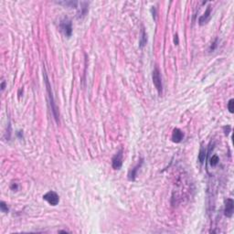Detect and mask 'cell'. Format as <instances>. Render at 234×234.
<instances>
[{
	"label": "cell",
	"mask_w": 234,
	"mask_h": 234,
	"mask_svg": "<svg viewBox=\"0 0 234 234\" xmlns=\"http://www.w3.org/2000/svg\"><path fill=\"white\" fill-rule=\"evenodd\" d=\"M44 79H45V83H46V87H47V91H48V93H49L50 104V108H51V111H52V113L54 116V119H55L57 124H60V113H58V109L57 105L55 103L54 97L52 94V91H51V86H50L49 78H48V76H47V73L45 71H44Z\"/></svg>",
	"instance_id": "1"
},
{
	"label": "cell",
	"mask_w": 234,
	"mask_h": 234,
	"mask_svg": "<svg viewBox=\"0 0 234 234\" xmlns=\"http://www.w3.org/2000/svg\"><path fill=\"white\" fill-rule=\"evenodd\" d=\"M152 79H153L154 85L158 92V94L161 95L163 92V83H162V77L161 73L157 67H156L153 71V74H152Z\"/></svg>",
	"instance_id": "2"
},
{
	"label": "cell",
	"mask_w": 234,
	"mask_h": 234,
	"mask_svg": "<svg viewBox=\"0 0 234 234\" xmlns=\"http://www.w3.org/2000/svg\"><path fill=\"white\" fill-rule=\"evenodd\" d=\"M60 28L62 33L67 38H69L72 35V23L69 18H63L60 23Z\"/></svg>",
	"instance_id": "3"
},
{
	"label": "cell",
	"mask_w": 234,
	"mask_h": 234,
	"mask_svg": "<svg viewBox=\"0 0 234 234\" xmlns=\"http://www.w3.org/2000/svg\"><path fill=\"white\" fill-rule=\"evenodd\" d=\"M43 198L51 206H57L60 202V197L55 192V191H49L47 192L44 196Z\"/></svg>",
	"instance_id": "4"
},
{
	"label": "cell",
	"mask_w": 234,
	"mask_h": 234,
	"mask_svg": "<svg viewBox=\"0 0 234 234\" xmlns=\"http://www.w3.org/2000/svg\"><path fill=\"white\" fill-rule=\"evenodd\" d=\"M123 153H124L123 149H120L112 159V166H113V168L115 170L120 169L123 166V156H124Z\"/></svg>",
	"instance_id": "5"
},
{
	"label": "cell",
	"mask_w": 234,
	"mask_h": 234,
	"mask_svg": "<svg viewBox=\"0 0 234 234\" xmlns=\"http://www.w3.org/2000/svg\"><path fill=\"white\" fill-rule=\"evenodd\" d=\"M234 211V201L232 198H227L225 201L224 214L227 218H231Z\"/></svg>",
	"instance_id": "6"
},
{
	"label": "cell",
	"mask_w": 234,
	"mask_h": 234,
	"mask_svg": "<svg viewBox=\"0 0 234 234\" xmlns=\"http://www.w3.org/2000/svg\"><path fill=\"white\" fill-rule=\"evenodd\" d=\"M211 11H212L211 6H208L205 11V13L200 18V19H198V24H200V26L207 24V23L208 22V20L210 19V17H211Z\"/></svg>",
	"instance_id": "7"
},
{
	"label": "cell",
	"mask_w": 234,
	"mask_h": 234,
	"mask_svg": "<svg viewBox=\"0 0 234 234\" xmlns=\"http://www.w3.org/2000/svg\"><path fill=\"white\" fill-rule=\"evenodd\" d=\"M143 162H144V159L142 158V159H140V162L137 164V165L134 167V168H132L130 171H129V173H128V179H129L130 181H135V178H136V176H137V172H138V170L141 168V167H142V165H143Z\"/></svg>",
	"instance_id": "8"
},
{
	"label": "cell",
	"mask_w": 234,
	"mask_h": 234,
	"mask_svg": "<svg viewBox=\"0 0 234 234\" xmlns=\"http://www.w3.org/2000/svg\"><path fill=\"white\" fill-rule=\"evenodd\" d=\"M184 138V134L183 132L178 129V128H175L173 130V133H172V141L174 143H180Z\"/></svg>",
	"instance_id": "9"
},
{
	"label": "cell",
	"mask_w": 234,
	"mask_h": 234,
	"mask_svg": "<svg viewBox=\"0 0 234 234\" xmlns=\"http://www.w3.org/2000/svg\"><path fill=\"white\" fill-rule=\"evenodd\" d=\"M89 7V3L87 2H80V7L79 9V12H78V18H83L87 13H88V8Z\"/></svg>",
	"instance_id": "10"
},
{
	"label": "cell",
	"mask_w": 234,
	"mask_h": 234,
	"mask_svg": "<svg viewBox=\"0 0 234 234\" xmlns=\"http://www.w3.org/2000/svg\"><path fill=\"white\" fill-rule=\"evenodd\" d=\"M146 42H147V34H146L144 27H142L141 38H140V40H139V47H140V48H144V47L146 45Z\"/></svg>",
	"instance_id": "11"
},
{
	"label": "cell",
	"mask_w": 234,
	"mask_h": 234,
	"mask_svg": "<svg viewBox=\"0 0 234 234\" xmlns=\"http://www.w3.org/2000/svg\"><path fill=\"white\" fill-rule=\"evenodd\" d=\"M207 156V152L204 147H201L200 150V153H198V161L200 164H203Z\"/></svg>",
	"instance_id": "12"
},
{
	"label": "cell",
	"mask_w": 234,
	"mask_h": 234,
	"mask_svg": "<svg viewBox=\"0 0 234 234\" xmlns=\"http://www.w3.org/2000/svg\"><path fill=\"white\" fill-rule=\"evenodd\" d=\"M219 162V158L217 155H213L209 159V164L211 167H216Z\"/></svg>",
	"instance_id": "13"
},
{
	"label": "cell",
	"mask_w": 234,
	"mask_h": 234,
	"mask_svg": "<svg viewBox=\"0 0 234 234\" xmlns=\"http://www.w3.org/2000/svg\"><path fill=\"white\" fill-rule=\"evenodd\" d=\"M58 4L61 5H64L65 7H77V5L79 4L76 1H65V2H60Z\"/></svg>",
	"instance_id": "14"
},
{
	"label": "cell",
	"mask_w": 234,
	"mask_h": 234,
	"mask_svg": "<svg viewBox=\"0 0 234 234\" xmlns=\"http://www.w3.org/2000/svg\"><path fill=\"white\" fill-rule=\"evenodd\" d=\"M0 209H1V211L4 212V213H8V211H9V209L7 208V205L4 201L0 202Z\"/></svg>",
	"instance_id": "15"
},
{
	"label": "cell",
	"mask_w": 234,
	"mask_h": 234,
	"mask_svg": "<svg viewBox=\"0 0 234 234\" xmlns=\"http://www.w3.org/2000/svg\"><path fill=\"white\" fill-rule=\"evenodd\" d=\"M228 110L230 113H234V100L230 99L228 102Z\"/></svg>",
	"instance_id": "16"
},
{
	"label": "cell",
	"mask_w": 234,
	"mask_h": 234,
	"mask_svg": "<svg viewBox=\"0 0 234 234\" xmlns=\"http://www.w3.org/2000/svg\"><path fill=\"white\" fill-rule=\"evenodd\" d=\"M218 43H219V39H216L214 40V42L211 43V45H210V47H209V51H210V52H211V51H214V50L217 49Z\"/></svg>",
	"instance_id": "17"
},
{
	"label": "cell",
	"mask_w": 234,
	"mask_h": 234,
	"mask_svg": "<svg viewBox=\"0 0 234 234\" xmlns=\"http://www.w3.org/2000/svg\"><path fill=\"white\" fill-rule=\"evenodd\" d=\"M223 130H224V134H225V135H228L230 134V125H228V126H224V127H223Z\"/></svg>",
	"instance_id": "18"
},
{
	"label": "cell",
	"mask_w": 234,
	"mask_h": 234,
	"mask_svg": "<svg viewBox=\"0 0 234 234\" xmlns=\"http://www.w3.org/2000/svg\"><path fill=\"white\" fill-rule=\"evenodd\" d=\"M10 189H12V190H18V184L17 183H13L12 185L10 186Z\"/></svg>",
	"instance_id": "19"
},
{
	"label": "cell",
	"mask_w": 234,
	"mask_h": 234,
	"mask_svg": "<svg viewBox=\"0 0 234 234\" xmlns=\"http://www.w3.org/2000/svg\"><path fill=\"white\" fill-rule=\"evenodd\" d=\"M151 12H152V15H153L154 19H156V7H152V8H151Z\"/></svg>",
	"instance_id": "20"
},
{
	"label": "cell",
	"mask_w": 234,
	"mask_h": 234,
	"mask_svg": "<svg viewBox=\"0 0 234 234\" xmlns=\"http://www.w3.org/2000/svg\"><path fill=\"white\" fill-rule=\"evenodd\" d=\"M174 42H175L176 45H178L179 40H178V35H175V37H174Z\"/></svg>",
	"instance_id": "21"
},
{
	"label": "cell",
	"mask_w": 234,
	"mask_h": 234,
	"mask_svg": "<svg viewBox=\"0 0 234 234\" xmlns=\"http://www.w3.org/2000/svg\"><path fill=\"white\" fill-rule=\"evenodd\" d=\"M5 87H6V81L3 80L2 83H1V90L4 91V90H5Z\"/></svg>",
	"instance_id": "22"
}]
</instances>
